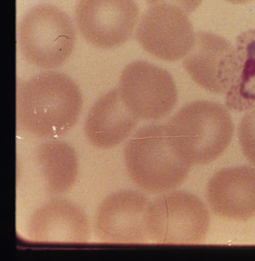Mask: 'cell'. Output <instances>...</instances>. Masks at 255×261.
<instances>
[{
    "label": "cell",
    "mask_w": 255,
    "mask_h": 261,
    "mask_svg": "<svg viewBox=\"0 0 255 261\" xmlns=\"http://www.w3.org/2000/svg\"><path fill=\"white\" fill-rule=\"evenodd\" d=\"M206 198L215 215L245 221L255 217V169L249 166L217 171L207 184Z\"/></svg>",
    "instance_id": "7c38bea8"
},
{
    "label": "cell",
    "mask_w": 255,
    "mask_h": 261,
    "mask_svg": "<svg viewBox=\"0 0 255 261\" xmlns=\"http://www.w3.org/2000/svg\"><path fill=\"white\" fill-rule=\"evenodd\" d=\"M75 31L70 17L48 4L37 5L23 16L19 46L26 60L42 69L61 66L70 57Z\"/></svg>",
    "instance_id": "5b68a950"
},
{
    "label": "cell",
    "mask_w": 255,
    "mask_h": 261,
    "mask_svg": "<svg viewBox=\"0 0 255 261\" xmlns=\"http://www.w3.org/2000/svg\"><path fill=\"white\" fill-rule=\"evenodd\" d=\"M235 48L238 71L235 83L226 93L225 105L235 112L255 109V29L239 35Z\"/></svg>",
    "instance_id": "9a60e30c"
},
{
    "label": "cell",
    "mask_w": 255,
    "mask_h": 261,
    "mask_svg": "<svg viewBox=\"0 0 255 261\" xmlns=\"http://www.w3.org/2000/svg\"><path fill=\"white\" fill-rule=\"evenodd\" d=\"M139 119L128 110L118 88L104 94L92 106L85 122V135L93 146L111 149L132 135Z\"/></svg>",
    "instance_id": "4fadbf2b"
},
{
    "label": "cell",
    "mask_w": 255,
    "mask_h": 261,
    "mask_svg": "<svg viewBox=\"0 0 255 261\" xmlns=\"http://www.w3.org/2000/svg\"><path fill=\"white\" fill-rule=\"evenodd\" d=\"M238 63L235 45L226 38L199 31L183 65L198 86L213 94H222L234 85Z\"/></svg>",
    "instance_id": "30bf717a"
},
{
    "label": "cell",
    "mask_w": 255,
    "mask_h": 261,
    "mask_svg": "<svg viewBox=\"0 0 255 261\" xmlns=\"http://www.w3.org/2000/svg\"><path fill=\"white\" fill-rule=\"evenodd\" d=\"M228 2H230L232 4H244L247 2H250L251 0H226Z\"/></svg>",
    "instance_id": "ac0fdd59"
},
{
    "label": "cell",
    "mask_w": 255,
    "mask_h": 261,
    "mask_svg": "<svg viewBox=\"0 0 255 261\" xmlns=\"http://www.w3.org/2000/svg\"><path fill=\"white\" fill-rule=\"evenodd\" d=\"M147 4L152 6L168 4L175 6L186 14H191L202 4V0H146Z\"/></svg>",
    "instance_id": "e0dca14e"
},
{
    "label": "cell",
    "mask_w": 255,
    "mask_h": 261,
    "mask_svg": "<svg viewBox=\"0 0 255 261\" xmlns=\"http://www.w3.org/2000/svg\"><path fill=\"white\" fill-rule=\"evenodd\" d=\"M123 155L133 184L152 194L179 187L193 166L177 151L165 124L139 129L128 141Z\"/></svg>",
    "instance_id": "7a4b0ae2"
},
{
    "label": "cell",
    "mask_w": 255,
    "mask_h": 261,
    "mask_svg": "<svg viewBox=\"0 0 255 261\" xmlns=\"http://www.w3.org/2000/svg\"><path fill=\"white\" fill-rule=\"evenodd\" d=\"M238 135L243 155L255 167V109L243 115L239 125Z\"/></svg>",
    "instance_id": "2e32d148"
},
{
    "label": "cell",
    "mask_w": 255,
    "mask_h": 261,
    "mask_svg": "<svg viewBox=\"0 0 255 261\" xmlns=\"http://www.w3.org/2000/svg\"><path fill=\"white\" fill-rule=\"evenodd\" d=\"M27 232L31 241L40 243H86L90 239V223L76 204L56 198L35 211Z\"/></svg>",
    "instance_id": "8fae6325"
},
{
    "label": "cell",
    "mask_w": 255,
    "mask_h": 261,
    "mask_svg": "<svg viewBox=\"0 0 255 261\" xmlns=\"http://www.w3.org/2000/svg\"><path fill=\"white\" fill-rule=\"evenodd\" d=\"M210 215L202 200L190 192L171 191L150 201L149 241L161 245L198 244L206 240Z\"/></svg>",
    "instance_id": "277c9868"
},
{
    "label": "cell",
    "mask_w": 255,
    "mask_h": 261,
    "mask_svg": "<svg viewBox=\"0 0 255 261\" xmlns=\"http://www.w3.org/2000/svg\"><path fill=\"white\" fill-rule=\"evenodd\" d=\"M149 203L146 196L134 190H122L107 196L95 214V237L113 244L147 243Z\"/></svg>",
    "instance_id": "9c48e42d"
},
{
    "label": "cell",
    "mask_w": 255,
    "mask_h": 261,
    "mask_svg": "<svg viewBox=\"0 0 255 261\" xmlns=\"http://www.w3.org/2000/svg\"><path fill=\"white\" fill-rule=\"evenodd\" d=\"M195 34L187 14L172 5L152 6L141 17L136 30L138 44L152 57L168 62L185 58Z\"/></svg>",
    "instance_id": "52a82bcc"
},
{
    "label": "cell",
    "mask_w": 255,
    "mask_h": 261,
    "mask_svg": "<svg viewBox=\"0 0 255 261\" xmlns=\"http://www.w3.org/2000/svg\"><path fill=\"white\" fill-rule=\"evenodd\" d=\"M75 19L89 44L100 49L116 48L132 36L138 7L136 0H79Z\"/></svg>",
    "instance_id": "ba28073f"
},
{
    "label": "cell",
    "mask_w": 255,
    "mask_h": 261,
    "mask_svg": "<svg viewBox=\"0 0 255 261\" xmlns=\"http://www.w3.org/2000/svg\"><path fill=\"white\" fill-rule=\"evenodd\" d=\"M118 90L128 110L144 121L165 118L178 101L172 75L148 62L136 61L126 65L121 73Z\"/></svg>",
    "instance_id": "8992f818"
},
{
    "label": "cell",
    "mask_w": 255,
    "mask_h": 261,
    "mask_svg": "<svg viewBox=\"0 0 255 261\" xmlns=\"http://www.w3.org/2000/svg\"><path fill=\"white\" fill-rule=\"evenodd\" d=\"M36 160L50 195L66 194L74 187L79 176V159L69 143L48 140L37 146Z\"/></svg>",
    "instance_id": "5bb4252c"
},
{
    "label": "cell",
    "mask_w": 255,
    "mask_h": 261,
    "mask_svg": "<svg viewBox=\"0 0 255 261\" xmlns=\"http://www.w3.org/2000/svg\"><path fill=\"white\" fill-rule=\"evenodd\" d=\"M166 125L177 151L192 165H205L218 159L234 135L228 109L211 101L185 105Z\"/></svg>",
    "instance_id": "3957f363"
},
{
    "label": "cell",
    "mask_w": 255,
    "mask_h": 261,
    "mask_svg": "<svg viewBox=\"0 0 255 261\" xmlns=\"http://www.w3.org/2000/svg\"><path fill=\"white\" fill-rule=\"evenodd\" d=\"M83 98L79 86L58 72H43L17 86V123L44 140L58 139L79 121Z\"/></svg>",
    "instance_id": "6da1fadb"
}]
</instances>
